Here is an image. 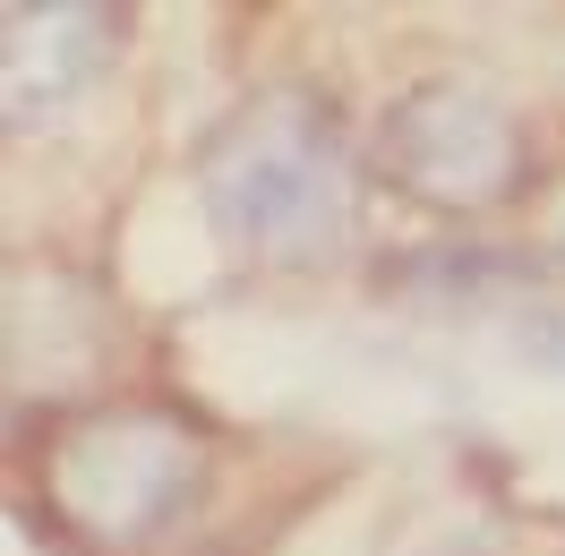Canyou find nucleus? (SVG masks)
Returning <instances> with one entry per match:
<instances>
[{
  "instance_id": "nucleus-1",
  "label": "nucleus",
  "mask_w": 565,
  "mask_h": 556,
  "mask_svg": "<svg viewBox=\"0 0 565 556\" xmlns=\"http://www.w3.org/2000/svg\"><path fill=\"white\" fill-rule=\"evenodd\" d=\"M214 223L257 248H309L343 223V172L334 146L300 111H257L232 129V146L206 163Z\"/></svg>"
},
{
  "instance_id": "nucleus-2",
  "label": "nucleus",
  "mask_w": 565,
  "mask_h": 556,
  "mask_svg": "<svg viewBox=\"0 0 565 556\" xmlns=\"http://www.w3.org/2000/svg\"><path fill=\"white\" fill-rule=\"evenodd\" d=\"M412 111L437 129V146H394L403 180L437 189V197H489L497 172H505V120L480 111L471 95H420Z\"/></svg>"
}]
</instances>
